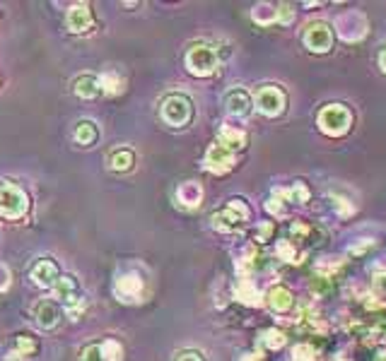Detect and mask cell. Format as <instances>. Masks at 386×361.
<instances>
[{
  "mask_svg": "<svg viewBox=\"0 0 386 361\" xmlns=\"http://www.w3.org/2000/svg\"><path fill=\"white\" fill-rule=\"evenodd\" d=\"M232 166H234V152L225 150L222 145H213L206 152V169L213 171V174H225Z\"/></svg>",
  "mask_w": 386,
  "mask_h": 361,
  "instance_id": "9c48e42d",
  "label": "cell"
},
{
  "mask_svg": "<svg viewBox=\"0 0 386 361\" xmlns=\"http://www.w3.org/2000/svg\"><path fill=\"white\" fill-rule=\"evenodd\" d=\"M34 316H36V323H39L41 328H46V330H49V328L59 326L61 308L56 306V303H51V301H41V303H36Z\"/></svg>",
  "mask_w": 386,
  "mask_h": 361,
  "instance_id": "7c38bea8",
  "label": "cell"
},
{
  "mask_svg": "<svg viewBox=\"0 0 386 361\" xmlns=\"http://www.w3.org/2000/svg\"><path fill=\"white\" fill-rule=\"evenodd\" d=\"M278 255L283 260H292V258H295V248H292L290 241H280V243H278Z\"/></svg>",
  "mask_w": 386,
  "mask_h": 361,
  "instance_id": "4dcf8cb0",
  "label": "cell"
},
{
  "mask_svg": "<svg viewBox=\"0 0 386 361\" xmlns=\"http://www.w3.org/2000/svg\"><path fill=\"white\" fill-rule=\"evenodd\" d=\"M292 17H295L292 5H278V10H275V19H278L280 24H290Z\"/></svg>",
  "mask_w": 386,
  "mask_h": 361,
  "instance_id": "83f0119b",
  "label": "cell"
},
{
  "mask_svg": "<svg viewBox=\"0 0 386 361\" xmlns=\"http://www.w3.org/2000/svg\"><path fill=\"white\" fill-rule=\"evenodd\" d=\"M116 296L121 301H138L143 296V280H140L135 272H128V275H121L116 280V287H114Z\"/></svg>",
  "mask_w": 386,
  "mask_h": 361,
  "instance_id": "30bf717a",
  "label": "cell"
},
{
  "mask_svg": "<svg viewBox=\"0 0 386 361\" xmlns=\"http://www.w3.org/2000/svg\"><path fill=\"white\" fill-rule=\"evenodd\" d=\"M237 299L244 301V303H254V306H256V303H258V291L254 289L249 280H242L237 284Z\"/></svg>",
  "mask_w": 386,
  "mask_h": 361,
  "instance_id": "7402d4cb",
  "label": "cell"
},
{
  "mask_svg": "<svg viewBox=\"0 0 386 361\" xmlns=\"http://www.w3.org/2000/svg\"><path fill=\"white\" fill-rule=\"evenodd\" d=\"M247 217H249V210L242 205V200H232L225 210L213 214V227L220 229V232H237L247 222Z\"/></svg>",
  "mask_w": 386,
  "mask_h": 361,
  "instance_id": "8992f818",
  "label": "cell"
},
{
  "mask_svg": "<svg viewBox=\"0 0 386 361\" xmlns=\"http://www.w3.org/2000/svg\"><path fill=\"white\" fill-rule=\"evenodd\" d=\"M99 80V90L104 94H109V97H116V94H121L126 90V80H123L121 72H102V75L97 77Z\"/></svg>",
  "mask_w": 386,
  "mask_h": 361,
  "instance_id": "9a60e30c",
  "label": "cell"
},
{
  "mask_svg": "<svg viewBox=\"0 0 386 361\" xmlns=\"http://www.w3.org/2000/svg\"><path fill=\"white\" fill-rule=\"evenodd\" d=\"M65 22H68V29L75 31V34H85V31H90L92 27H95V17H92L90 5H85V3L72 5V8L68 10Z\"/></svg>",
  "mask_w": 386,
  "mask_h": 361,
  "instance_id": "ba28073f",
  "label": "cell"
},
{
  "mask_svg": "<svg viewBox=\"0 0 386 361\" xmlns=\"http://www.w3.org/2000/svg\"><path fill=\"white\" fill-rule=\"evenodd\" d=\"M304 46L314 54H326L333 46V31L326 22H311L304 27Z\"/></svg>",
  "mask_w": 386,
  "mask_h": 361,
  "instance_id": "52a82bcc",
  "label": "cell"
},
{
  "mask_svg": "<svg viewBox=\"0 0 386 361\" xmlns=\"http://www.w3.org/2000/svg\"><path fill=\"white\" fill-rule=\"evenodd\" d=\"M268 303L273 311L283 313L292 306V294L288 289H283V287H275V289H270V294H268Z\"/></svg>",
  "mask_w": 386,
  "mask_h": 361,
  "instance_id": "ffe728a7",
  "label": "cell"
},
{
  "mask_svg": "<svg viewBox=\"0 0 386 361\" xmlns=\"http://www.w3.org/2000/svg\"><path fill=\"white\" fill-rule=\"evenodd\" d=\"M102 347V357L104 361H121L123 357V347L116 342V339H107L104 344H99Z\"/></svg>",
  "mask_w": 386,
  "mask_h": 361,
  "instance_id": "603a6c76",
  "label": "cell"
},
{
  "mask_svg": "<svg viewBox=\"0 0 386 361\" xmlns=\"http://www.w3.org/2000/svg\"><path fill=\"white\" fill-rule=\"evenodd\" d=\"M72 90H75L77 97H82V99H95L97 94H102V90H99V80L95 75H80L72 82Z\"/></svg>",
  "mask_w": 386,
  "mask_h": 361,
  "instance_id": "2e32d148",
  "label": "cell"
},
{
  "mask_svg": "<svg viewBox=\"0 0 386 361\" xmlns=\"http://www.w3.org/2000/svg\"><path fill=\"white\" fill-rule=\"evenodd\" d=\"M278 195H285L288 200H295V202H304L307 198H309V191H307L302 183H295V186L290 188V191H285V193H278Z\"/></svg>",
  "mask_w": 386,
  "mask_h": 361,
  "instance_id": "484cf974",
  "label": "cell"
},
{
  "mask_svg": "<svg viewBox=\"0 0 386 361\" xmlns=\"http://www.w3.org/2000/svg\"><path fill=\"white\" fill-rule=\"evenodd\" d=\"M379 361H386V359H379Z\"/></svg>",
  "mask_w": 386,
  "mask_h": 361,
  "instance_id": "8d00e7d4",
  "label": "cell"
},
{
  "mask_svg": "<svg viewBox=\"0 0 386 361\" xmlns=\"http://www.w3.org/2000/svg\"><path fill=\"white\" fill-rule=\"evenodd\" d=\"M254 104L261 113L265 116H278L285 109V92L275 85H261L256 92H254Z\"/></svg>",
  "mask_w": 386,
  "mask_h": 361,
  "instance_id": "5b68a950",
  "label": "cell"
},
{
  "mask_svg": "<svg viewBox=\"0 0 386 361\" xmlns=\"http://www.w3.org/2000/svg\"><path fill=\"white\" fill-rule=\"evenodd\" d=\"M109 164H111L114 171H130L133 169V164H135V154L130 150L121 147V150L114 152L111 159H109Z\"/></svg>",
  "mask_w": 386,
  "mask_h": 361,
  "instance_id": "d6986e66",
  "label": "cell"
},
{
  "mask_svg": "<svg viewBox=\"0 0 386 361\" xmlns=\"http://www.w3.org/2000/svg\"><path fill=\"white\" fill-rule=\"evenodd\" d=\"M295 357L300 361H314V349L307 347V344H300V347H295Z\"/></svg>",
  "mask_w": 386,
  "mask_h": 361,
  "instance_id": "1f68e13d",
  "label": "cell"
},
{
  "mask_svg": "<svg viewBox=\"0 0 386 361\" xmlns=\"http://www.w3.org/2000/svg\"><path fill=\"white\" fill-rule=\"evenodd\" d=\"M242 361H261V354H247Z\"/></svg>",
  "mask_w": 386,
  "mask_h": 361,
  "instance_id": "d590c367",
  "label": "cell"
},
{
  "mask_svg": "<svg viewBox=\"0 0 386 361\" xmlns=\"http://www.w3.org/2000/svg\"><path fill=\"white\" fill-rule=\"evenodd\" d=\"M80 361H104L102 347H99V344H90V347H85V349H82Z\"/></svg>",
  "mask_w": 386,
  "mask_h": 361,
  "instance_id": "f1b7e54d",
  "label": "cell"
},
{
  "mask_svg": "<svg viewBox=\"0 0 386 361\" xmlns=\"http://www.w3.org/2000/svg\"><path fill=\"white\" fill-rule=\"evenodd\" d=\"M225 109L232 116H247L252 109V97L244 90H229L225 94Z\"/></svg>",
  "mask_w": 386,
  "mask_h": 361,
  "instance_id": "8fae6325",
  "label": "cell"
},
{
  "mask_svg": "<svg viewBox=\"0 0 386 361\" xmlns=\"http://www.w3.org/2000/svg\"><path fill=\"white\" fill-rule=\"evenodd\" d=\"M54 294H56V299L68 301V303H70L72 299H77L75 296V280H72V277H59L56 284H54Z\"/></svg>",
  "mask_w": 386,
  "mask_h": 361,
  "instance_id": "44dd1931",
  "label": "cell"
},
{
  "mask_svg": "<svg viewBox=\"0 0 386 361\" xmlns=\"http://www.w3.org/2000/svg\"><path fill=\"white\" fill-rule=\"evenodd\" d=\"M261 342L270 349H280L285 344V335L280 330H265L263 335H261Z\"/></svg>",
  "mask_w": 386,
  "mask_h": 361,
  "instance_id": "d4e9b609",
  "label": "cell"
},
{
  "mask_svg": "<svg viewBox=\"0 0 386 361\" xmlns=\"http://www.w3.org/2000/svg\"><path fill=\"white\" fill-rule=\"evenodd\" d=\"M217 140H220L217 145L234 152V150H242L244 145H247V133L239 128H232V125H225V128L220 130V135H217Z\"/></svg>",
  "mask_w": 386,
  "mask_h": 361,
  "instance_id": "5bb4252c",
  "label": "cell"
},
{
  "mask_svg": "<svg viewBox=\"0 0 386 361\" xmlns=\"http://www.w3.org/2000/svg\"><path fill=\"white\" fill-rule=\"evenodd\" d=\"M34 349H36V344L29 335H20V337L15 339V354H20V357H29Z\"/></svg>",
  "mask_w": 386,
  "mask_h": 361,
  "instance_id": "cb8c5ba5",
  "label": "cell"
},
{
  "mask_svg": "<svg viewBox=\"0 0 386 361\" xmlns=\"http://www.w3.org/2000/svg\"><path fill=\"white\" fill-rule=\"evenodd\" d=\"M99 138V130L92 120H80L75 128V140L80 145H95Z\"/></svg>",
  "mask_w": 386,
  "mask_h": 361,
  "instance_id": "ac0fdd59",
  "label": "cell"
},
{
  "mask_svg": "<svg viewBox=\"0 0 386 361\" xmlns=\"http://www.w3.org/2000/svg\"><path fill=\"white\" fill-rule=\"evenodd\" d=\"M217 65H220V56H217V51L210 44H196L186 54V67L198 77L213 75Z\"/></svg>",
  "mask_w": 386,
  "mask_h": 361,
  "instance_id": "3957f363",
  "label": "cell"
},
{
  "mask_svg": "<svg viewBox=\"0 0 386 361\" xmlns=\"http://www.w3.org/2000/svg\"><path fill=\"white\" fill-rule=\"evenodd\" d=\"M254 19L261 24H270L275 22V10L270 8V5H258L256 10H254Z\"/></svg>",
  "mask_w": 386,
  "mask_h": 361,
  "instance_id": "4316f807",
  "label": "cell"
},
{
  "mask_svg": "<svg viewBox=\"0 0 386 361\" xmlns=\"http://www.w3.org/2000/svg\"><path fill=\"white\" fill-rule=\"evenodd\" d=\"M179 200L184 202L186 207H196L198 202H201V198H203V188L198 186V183H193V181H186V183H181V188H179Z\"/></svg>",
  "mask_w": 386,
  "mask_h": 361,
  "instance_id": "e0dca14e",
  "label": "cell"
},
{
  "mask_svg": "<svg viewBox=\"0 0 386 361\" xmlns=\"http://www.w3.org/2000/svg\"><path fill=\"white\" fill-rule=\"evenodd\" d=\"M85 306H87V303L82 301V299H72L70 303H68V316L75 318V321H77V318L82 316V311H85Z\"/></svg>",
  "mask_w": 386,
  "mask_h": 361,
  "instance_id": "f546056e",
  "label": "cell"
},
{
  "mask_svg": "<svg viewBox=\"0 0 386 361\" xmlns=\"http://www.w3.org/2000/svg\"><path fill=\"white\" fill-rule=\"evenodd\" d=\"M176 361H203V359H201V354H196V352H184Z\"/></svg>",
  "mask_w": 386,
  "mask_h": 361,
  "instance_id": "d6a6232c",
  "label": "cell"
},
{
  "mask_svg": "<svg viewBox=\"0 0 386 361\" xmlns=\"http://www.w3.org/2000/svg\"><path fill=\"white\" fill-rule=\"evenodd\" d=\"M316 123L326 135H343L350 130L353 125V113L348 111L343 104H328L319 111L316 116Z\"/></svg>",
  "mask_w": 386,
  "mask_h": 361,
  "instance_id": "7a4b0ae2",
  "label": "cell"
},
{
  "mask_svg": "<svg viewBox=\"0 0 386 361\" xmlns=\"http://www.w3.org/2000/svg\"><path fill=\"white\" fill-rule=\"evenodd\" d=\"M32 280L39 287H54L56 280H59V268H56L54 260H41V263H36L32 270Z\"/></svg>",
  "mask_w": 386,
  "mask_h": 361,
  "instance_id": "4fadbf2b",
  "label": "cell"
},
{
  "mask_svg": "<svg viewBox=\"0 0 386 361\" xmlns=\"http://www.w3.org/2000/svg\"><path fill=\"white\" fill-rule=\"evenodd\" d=\"M270 232H273V227H270V224H263V227L258 229V236H261V239H265Z\"/></svg>",
  "mask_w": 386,
  "mask_h": 361,
  "instance_id": "836d02e7",
  "label": "cell"
},
{
  "mask_svg": "<svg viewBox=\"0 0 386 361\" xmlns=\"http://www.w3.org/2000/svg\"><path fill=\"white\" fill-rule=\"evenodd\" d=\"M193 116V102L186 94H169V97L162 102V118L167 120L174 128H181L186 125Z\"/></svg>",
  "mask_w": 386,
  "mask_h": 361,
  "instance_id": "277c9868",
  "label": "cell"
},
{
  "mask_svg": "<svg viewBox=\"0 0 386 361\" xmlns=\"http://www.w3.org/2000/svg\"><path fill=\"white\" fill-rule=\"evenodd\" d=\"M29 210V198L17 183L0 181V214L8 219H22Z\"/></svg>",
  "mask_w": 386,
  "mask_h": 361,
  "instance_id": "6da1fadb",
  "label": "cell"
},
{
  "mask_svg": "<svg viewBox=\"0 0 386 361\" xmlns=\"http://www.w3.org/2000/svg\"><path fill=\"white\" fill-rule=\"evenodd\" d=\"M379 65H382V70L386 72V49L382 51V54H379Z\"/></svg>",
  "mask_w": 386,
  "mask_h": 361,
  "instance_id": "e575fe53",
  "label": "cell"
}]
</instances>
